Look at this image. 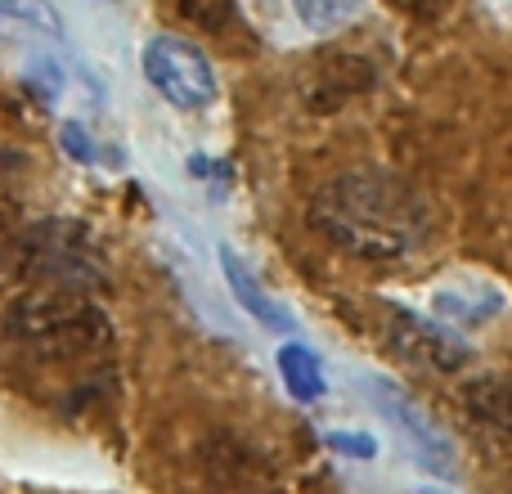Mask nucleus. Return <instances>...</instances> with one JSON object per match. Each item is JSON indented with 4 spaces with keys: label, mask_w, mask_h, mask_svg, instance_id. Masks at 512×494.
Returning a JSON list of instances; mask_svg holds the SVG:
<instances>
[{
    "label": "nucleus",
    "mask_w": 512,
    "mask_h": 494,
    "mask_svg": "<svg viewBox=\"0 0 512 494\" xmlns=\"http://www.w3.org/2000/svg\"><path fill=\"white\" fill-rule=\"evenodd\" d=\"M310 225L360 261H405L432 234V207L391 171H346L310 203Z\"/></svg>",
    "instance_id": "obj_1"
},
{
    "label": "nucleus",
    "mask_w": 512,
    "mask_h": 494,
    "mask_svg": "<svg viewBox=\"0 0 512 494\" xmlns=\"http://www.w3.org/2000/svg\"><path fill=\"white\" fill-rule=\"evenodd\" d=\"M9 333L18 342L32 346V355L41 360H86L99 355L113 337L108 315L86 297V288H72V283H45L41 292L23 297L9 315Z\"/></svg>",
    "instance_id": "obj_2"
},
{
    "label": "nucleus",
    "mask_w": 512,
    "mask_h": 494,
    "mask_svg": "<svg viewBox=\"0 0 512 494\" xmlns=\"http://www.w3.org/2000/svg\"><path fill=\"white\" fill-rule=\"evenodd\" d=\"M140 63H144L149 86L158 90L171 108H180V113H198V108H207L216 99L212 59H207L194 41H185V36H171V32L153 36V41L144 45Z\"/></svg>",
    "instance_id": "obj_3"
},
{
    "label": "nucleus",
    "mask_w": 512,
    "mask_h": 494,
    "mask_svg": "<svg viewBox=\"0 0 512 494\" xmlns=\"http://www.w3.org/2000/svg\"><path fill=\"white\" fill-rule=\"evenodd\" d=\"M32 270L45 274V283H72V288H90L104 279V265L86 230L68 221H45L32 230Z\"/></svg>",
    "instance_id": "obj_4"
},
{
    "label": "nucleus",
    "mask_w": 512,
    "mask_h": 494,
    "mask_svg": "<svg viewBox=\"0 0 512 494\" xmlns=\"http://www.w3.org/2000/svg\"><path fill=\"white\" fill-rule=\"evenodd\" d=\"M369 396L378 400V409L391 418V423L400 427V436H405L409 445H414V454H418V463L423 468H432V472H454V450H450V441H445V432L432 423V418L423 414V409L409 400V391H400L396 382H387V378H373L369 382Z\"/></svg>",
    "instance_id": "obj_5"
},
{
    "label": "nucleus",
    "mask_w": 512,
    "mask_h": 494,
    "mask_svg": "<svg viewBox=\"0 0 512 494\" xmlns=\"http://www.w3.org/2000/svg\"><path fill=\"white\" fill-rule=\"evenodd\" d=\"M391 337H396V351L405 355V360L427 364V369H436V373H454L459 364L472 360V351L459 337H450L445 328L427 324V319H418V315H405V310H396Z\"/></svg>",
    "instance_id": "obj_6"
},
{
    "label": "nucleus",
    "mask_w": 512,
    "mask_h": 494,
    "mask_svg": "<svg viewBox=\"0 0 512 494\" xmlns=\"http://www.w3.org/2000/svg\"><path fill=\"white\" fill-rule=\"evenodd\" d=\"M221 270H225V283H230V292L239 297V306L248 310L256 324L274 328V333H292V315L270 297V292L261 288V279L252 274V265L243 261L234 247H221Z\"/></svg>",
    "instance_id": "obj_7"
},
{
    "label": "nucleus",
    "mask_w": 512,
    "mask_h": 494,
    "mask_svg": "<svg viewBox=\"0 0 512 494\" xmlns=\"http://www.w3.org/2000/svg\"><path fill=\"white\" fill-rule=\"evenodd\" d=\"M32 270V225L23 221V207L0 189V292L14 288Z\"/></svg>",
    "instance_id": "obj_8"
},
{
    "label": "nucleus",
    "mask_w": 512,
    "mask_h": 494,
    "mask_svg": "<svg viewBox=\"0 0 512 494\" xmlns=\"http://www.w3.org/2000/svg\"><path fill=\"white\" fill-rule=\"evenodd\" d=\"M279 373H283V387L292 391V400H301V405H315L319 396H324V369H319L315 351L301 342H288L279 351Z\"/></svg>",
    "instance_id": "obj_9"
},
{
    "label": "nucleus",
    "mask_w": 512,
    "mask_h": 494,
    "mask_svg": "<svg viewBox=\"0 0 512 494\" xmlns=\"http://www.w3.org/2000/svg\"><path fill=\"white\" fill-rule=\"evenodd\" d=\"M463 405L481 423L512 432V378H472L463 387Z\"/></svg>",
    "instance_id": "obj_10"
},
{
    "label": "nucleus",
    "mask_w": 512,
    "mask_h": 494,
    "mask_svg": "<svg viewBox=\"0 0 512 494\" xmlns=\"http://www.w3.org/2000/svg\"><path fill=\"white\" fill-rule=\"evenodd\" d=\"M0 23L23 27V32H32V36H50V41L63 36L59 9H54L50 0H0Z\"/></svg>",
    "instance_id": "obj_11"
},
{
    "label": "nucleus",
    "mask_w": 512,
    "mask_h": 494,
    "mask_svg": "<svg viewBox=\"0 0 512 494\" xmlns=\"http://www.w3.org/2000/svg\"><path fill=\"white\" fill-rule=\"evenodd\" d=\"M288 5L297 14V23L310 27V32H337L360 14L364 0H288Z\"/></svg>",
    "instance_id": "obj_12"
},
{
    "label": "nucleus",
    "mask_w": 512,
    "mask_h": 494,
    "mask_svg": "<svg viewBox=\"0 0 512 494\" xmlns=\"http://www.w3.org/2000/svg\"><path fill=\"white\" fill-rule=\"evenodd\" d=\"M176 5L189 23L207 27V32H221V27L234 18V0H176Z\"/></svg>",
    "instance_id": "obj_13"
},
{
    "label": "nucleus",
    "mask_w": 512,
    "mask_h": 494,
    "mask_svg": "<svg viewBox=\"0 0 512 494\" xmlns=\"http://www.w3.org/2000/svg\"><path fill=\"white\" fill-rule=\"evenodd\" d=\"M59 144H63V153H68V158L95 162V140H90V131L81 122H63L59 126Z\"/></svg>",
    "instance_id": "obj_14"
},
{
    "label": "nucleus",
    "mask_w": 512,
    "mask_h": 494,
    "mask_svg": "<svg viewBox=\"0 0 512 494\" xmlns=\"http://www.w3.org/2000/svg\"><path fill=\"white\" fill-rule=\"evenodd\" d=\"M328 445H333L337 454H351V459H373V454H378V445H373L369 436H360V432H333L328 436Z\"/></svg>",
    "instance_id": "obj_15"
},
{
    "label": "nucleus",
    "mask_w": 512,
    "mask_h": 494,
    "mask_svg": "<svg viewBox=\"0 0 512 494\" xmlns=\"http://www.w3.org/2000/svg\"><path fill=\"white\" fill-rule=\"evenodd\" d=\"M405 5L414 9L418 18H441V14H450L454 0H405Z\"/></svg>",
    "instance_id": "obj_16"
},
{
    "label": "nucleus",
    "mask_w": 512,
    "mask_h": 494,
    "mask_svg": "<svg viewBox=\"0 0 512 494\" xmlns=\"http://www.w3.org/2000/svg\"><path fill=\"white\" fill-rule=\"evenodd\" d=\"M423 494H445V490H423Z\"/></svg>",
    "instance_id": "obj_17"
}]
</instances>
